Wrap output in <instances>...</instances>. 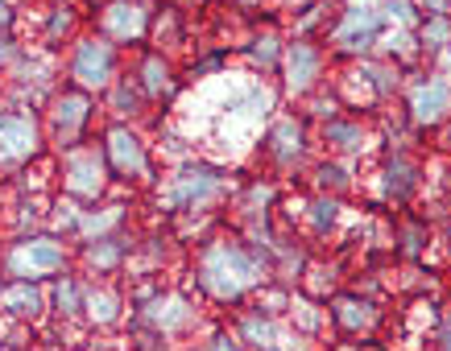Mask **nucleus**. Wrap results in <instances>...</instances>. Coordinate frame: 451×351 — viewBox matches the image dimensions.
<instances>
[{"label": "nucleus", "instance_id": "f257e3e1", "mask_svg": "<svg viewBox=\"0 0 451 351\" xmlns=\"http://www.w3.org/2000/svg\"><path fill=\"white\" fill-rule=\"evenodd\" d=\"M112 70V50L104 41H83L79 54H75V74L87 83V87H99Z\"/></svg>", "mask_w": 451, "mask_h": 351}, {"label": "nucleus", "instance_id": "f03ea898", "mask_svg": "<svg viewBox=\"0 0 451 351\" xmlns=\"http://www.w3.org/2000/svg\"><path fill=\"white\" fill-rule=\"evenodd\" d=\"M315 74H319V54H315V46L294 41V46H290V87L303 91V87H311Z\"/></svg>", "mask_w": 451, "mask_h": 351}, {"label": "nucleus", "instance_id": "7ed1b4c3", "mask_svg": "<svg viewBox=\"0 0 451 351\" xmlns=\"http://www.w3.org/2000/svg\"><path fill=\"white\" fill-rule=\"evenodd\" d=\"M33 145V128L21 116H0V157H17Z\"/></svg>", "mask_w": 451, "mask_h": 351}, {"label": "nucleus", "instance_id": "20e7f679", "mask_svg": "<svg viewBox=\"0 0 451 351\" xmlns=\"http://www.w3.org/2000/svg\"><path fill=\"white\" fill-rule=\"evenodd\" d=\"M448 108H451V87H448V83H431V87H423V91L414 95V112H419V120H439Z\"/></svg>", "mask_w": 451, "mask_h": 351}, {"label": "nucleus", "instance_id": "39448f33", "mask_svg": "<svg viewBox=\"0 0 451 351\" xmlns=\"http://www.w3.org/2000/svg\"><path fill=\"white\" fill-rule=\"evenodd\" d=\"M373 29H377V12H369V8H356V12L348 17V25L340 29V41H344L348 50H361V46H369Z\"/></svg>", "mask_w": 451, "mask_h": 351}, {"label": "nucleus", "instance_id": "423d86ee", "mask_svg": "<svg viewBox=\"0 0 451 351\" xmlns=\"http://www.w3.org/2000/svg\"><path fill=\"white\" fill-rule=\"evenodd\" d=\"M70 190H79V194L99 190V161L95 157H70Z\"/></svg>", "mask_w": 451, "mask_h": 351}, {"label": "nucleus", "instance_id": "0eeeda50", "mask_svg": "<svg viewBox=\"0 0 451 351\" xmlns=\"http://www.w3.org/2000/svg\"><path fill=\"white\" fill-rule=\"evenodd\" d=\"M112 157L120 170H141V145L128 132H112Z\"/></svg>", "mask_w": 451, "mask_h": 351}, {"label": "nucleus", "instance_id": "6e6552de", "mask_svg": "<svg viewBox=\"0 0 451 351\" xmlns=\"http://www.w3.org/2000/svg\"><path fill=\"white\" fill-rule=\"evenodd\" d=\"M83 116H87V99L83 95H62L58 99V112H54L58 128H75V124H83Z\"/></svg>", "mask_w": 451, "mask_h": 351}, {"label": "nucleus", "instance_id": "1a4fd4ad", "mask_svg": "<svg viewBox=\"0 0 451 351\" xmlns=\"http://www.w3.org/2000/svg\"><path fill=\"white\" fill-rule=\"evenodd\" d=\"M274 149H278L282 157H294V153L303 149V128H298L294 120H282V124L274 128Z\"/></svg>", "mask_w": 451, "mask_h": 351}, {"label": "nucleus", "instance_id": "9d476101", "mask_svg": "<svg viewBox=\"0 0 451 351\" xmlns=\"http://www.w3.org/2000/svg\"><path fill=\"white\" fill-rule=\"evenodd\" d=\"M25 261L33 265V269H58L62 265V248L58 244H29V252H25Z\"/></svg>", "mask_w": 451, "mask_h": 351}, {"label": "nucleus", "instance_id": "9b49d317", "mask_svg": "<svg viewBox=\"0 0 451 351\" xmlns=\"http://www.w3.org/2000/svg\"><path fill=\"white\" fill-rule=\"evenodd\" d=\"M211 186H215V178H207V174H186V182L174 190V203H191V199H203Z\"/></svg>", "mask_w": 451, "mask_h": 351}, {"label": "nucleus", "instance_id": "f8f14e48", "mask_svg": "<svg viewBox=\"0 0 451 351\" xmlns=\"http://www.w3.org/2000/svg\"><path fill=\"white\" fill-rule=\"evenodd\" d=\"M327 141H332L336 149H348V153H352V149H361L365 137H361L356 124H327Z\"/></svg>", "mask_w": 451, "mask_h": 351}, {"label": "nucleus", "instance_id": "ddd939ff", "mask_svg": "<svg viewBox=\"0 0 451 351\" xmlns=\"http://www.w3.org/2000/svg\"><path fill=\"white\" fill-rule=\"evenodd\" d=\"M4 306H8L12 314H33V310H37V290H29V285H17V290L4 298Z\"/></svg>", "mask_w": 451, "mask_h": 351}, {"label": "nucleus", "instance_id": "4468645a", "mask_svg": "<svg viewBox=\"0 0 451 351\" xmlns=\"http://www.w3.org/2000/svg\"><path fill=\"white\" fill-rule=\"evenodd\" d=\"M423 37H427V46H448L451 41V21L448 17H431L427 29H423Z\"/></svg>", "mask_w": 451, "mask_h": 351}, {"label": "nucleus", "instance_id": "2eb2a0df", "mask_svg": "<svg viewBox=\"0 0 451 351\" xmlns=\"http://www.w3.org/2000/svg\"><path fill=\"white\" fill-rule=\"evenodd\" d=\"M108 21H112V29H120V33H133V29H137V8H128V4H116Z\"/></svg>", "mask_w": 451, "mask_h": 351}, {"label": "nucleus", "instance_id": "dca6fc26", "mask_svg": "<svg viewBox=\"0 0 451 351\" xmlns=\"http://www.w3.org/2000/svg\"><path fill=\"white\" fill-rule=\"evenodd\" d=\"M87 306H91V314H95L99 323H108V319L116 314V298H112V294H91Z\"/></svg>", "mask_w": 451, "mask_h": 351}, {"label": "nucleus", "instance_id": "f3484780", "mask_svg": "<svg viewBox=\"0 0 451 351\" xmlns=\"http://www.w3.org/2000/svg\"><path fill=\"white\" fill-rule=\"evenodd\" d=\"M410 182H414V166H406V161H394V166H390V186H398V190H410Z\"/></svg>", "mask_w": 451, "mask_h": 351}, {"label": "nucleus", "instance_id": "a211bd4d", "mask_svg": "<svg viewBox=\"0 0 451 351\" xmlns=\"http://www.w3.org/2000/svg\"><path fill=\"white\" fill-rule=\"evenodd\" d=\"M340 323L344 327H361V323H369V310L356 306V302H340Z\"/></svg>", "mask_w": 451, "mask_h": 351}, {"label": "nucleus", "instance_id": "6ab92c4d", "mask_svg": "<svg viewBox=\"0 0 451 351\" xmlns=\"http://www.w3.org/2000/svg\"><path fill=\"white\" fill-rule=\"evenodd\" d=\"M58 306H62V314H75V310H79V294H75V285H70V281H62V285H58Z\"/></svg>", "mask_w": 451, "mask_h": 351}, {"label": "nucleus", "instance_id": "aec40b11", "mask_svg": "<svg viewBox=\"0 0 451 351\" xmlns=\"http://www.w3.org/2000/svg\"><path fill=\"white\" fill-rule=\"evenodd\" d=\"M87 261H91V265H99V269H104V265H112V261H116V244H99V248H91V252H87Z\"/></svg>", "mask_w": 451, "mask_h": 351}, {"label": "nucleus", "instance_id": "412c9836", "mask_svg": "<svg viewBox=\"0 0 451 351\" xmlns=\"http://www.w3.org/2000/svg\"><path fill=\"white\" fill-rule=\"evenodd\" d=\"M145 83H149V91H162V83H166V66H162V62H149V66H145Z\"/></svg>", "mask_w": 451, "mask_h": 351}, {"label": "nucleus", "instance_id": "4be33fe9", "mask_svg": "<svg viewBox=\"0 0 451 351\" xmlns=\"http://www.w3.org/2000/svg\"><path fill=\"white\" fill-rule=\"evenodd\" d=\"M332 219H336V203H319L315 207V228H327Z\"/></svg>", "mask_w": 451, "mask_h": 351}, {"label": "nucleus", "instance_id": "5701e85b", "mask_svg": "<svg viewBox=\"0 0 451 351\" xmlns=\"http://www.w3.org/2000/svg\"><path fill=\"white\" fill-rule=\"evenodd\" d=\"M319 178H323V182H332V186H344V182H348V178H344V170H336V166H323V170H319Z\"/></svg>", "mask_w": 451, "mask_h": 351}, {"label": "nucleus", "instance_id": "b1692460", "mask_svg": "<svg viewBox=\"0 0 451 351\" xmlns=\"http://www.w3.org/2000/svg\"><path fill=\"white\" fill-rule=\"evenodd\" d=\"M261 62H274V37H265V41H257V50H253Z\"/></svg>", "mask_w": 451, "mask_h": 351}, {"label": "nucleus", "instance_id": "393cba45", "mask_svg": "<svg viewBox=\"0 0 451 351\" xmlns=\"http://www.w3.org/2000/svg\"><path fill=\"white\" fill-rule=\"evenodd\" d=\"M249 335H253V339H269V327H265V323H257V319H253V323H249Z\"/></svg>", "mask_w": 451, "mask_h": 351}, {"label": "nucleus", "instance_id": "a878e982", "mask_svg": "<svg viewBox=\"0 0 451 351\" xmlns=\"http://www.w3.org/2000/svg\"><path fill=\"white\" fill-rule=\"evenodd\" d=\"M116 103H120V108H133V103H137V95H133V91H120V95H116Z\"/></svg>", "mask_w": 451, "mask_h": 351}, {"label": "nucleus", "instance_id": "bb28decb", "mask_svg": "<svg viewBox=\"0 0 451 351\" xmlns=\"http://www.w3.org/2000/svg\"><path fill=\"white\" fill-rule=\"evenodd\" d=\"M215 351H236V348H232L228 339H215Z\"/></svg>", "mask_w": 451, "mask_h": 351}, {"label": "nucleus", "instance_id": "cd10ccee", "mask_svg": "<svg viewBox=\"0 0 451 351\" xmlns=\"http://www.w3.org/2000/svg\"><path fill=\"white\" fill-rule=\"evenodd\" d=\"M4 21H8V8H4V4H0V25H4Z\"/></svg>", "mask_w": 451, "mask_h": 351}, {"label": "nucleus", "instance_id": "c85d7f7f", "mask_svg": "<svg viewBox=\"0 0 451 351\" xmlns=\"http://www.w3.org/2000/svg\"><path fill=\"white\" fill-rule=\"evenodd\" d=\"M448 351H451V319H448Z\"/></svg>", "mask_w": 451, "mask_h": 351}]
</instances>
